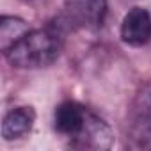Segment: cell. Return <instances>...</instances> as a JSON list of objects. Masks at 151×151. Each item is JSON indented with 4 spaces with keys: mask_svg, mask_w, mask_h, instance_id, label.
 I'll return each mask as SVG.
<instances>
[{
    "mask_svg": "<svg viewBox=\"0 0 151 151\" xmlns=\"http://www.w3.org/2000/svg\"><path fill=\"white\" fill-rule=\"evenodd\" d=\"M62 43V36L55 27L30 29L4 52V57L16 69H41L59 59Z\"/></svg>",
    "mask_w": 151,
    "mask_h": 151,
    "instance_id": "cell-1",
    "label": "cell"
},
{
    "mask_svg": "<svg viewBox=\"0 0 151 151\" xmlns=\"http://www.w3.org/2000/svg\"><path fill=\"white\" fill-rule=\"evenodd\" d=\"M93 114L87 112V109L77 101H62L60 105L55 107V114H53V126L60 135L66 137H73L84 140L87 135V130L93 123Z\"/></svg>",
    "mask_w": 151,
    "mask_h": 151,
    "instance_id": "cell-2",
    "label": "cell"
},
{
    "mask_svg": "<svg viewBox=\"0 0 151 151\" xmlns=\"http://www.w3.org/2000/svg\"><path fill=\"white\" fill-rule=\"evenodd\" d=\"M119 37L124 45L140 48L151 41V13L146 7H132L121 20Z\"/></svg>",
    "mask_w": 151,
    "mask_h": 151,
    "instance_id": "cell-3",
    "label": "cell"
},
{
    "mask_svg": "<svg viewBox=\"0 0 151 151\" xmlns=\"http://www.w3.org/2000/svg\"><path fill=\"white\" fill-rule=\"evenodd\" d=\"M36 124V110L30 105L11 109L2 121V137L6 142L25 139Z\"/></svg>",
    "mask_w": 151,
    "mask_h": 151,
    "instance_id": "cell-4",
    "label": "cell"
},
{
    "mask_svg": "<svg viewBox=\"0 0 151 151\" xmlns=\"http://www.w3.org/2000/svg\"><path fill=\"white\" fill-rule=\"evenodd\" d=\"M29 30H30V27L25 20H22L18 16L4 14L2 20H0V46H2V52L11 48Z\"/></svg>",
    "mask_w": 151,
    "mask_h": 151,
    "instance_id": "cell-5",
    "label": "cell"
},
{
    "mask_svg": "<svg viewBox=\"0 0 151 151\" xmlns=\"http://www.w3.org/2000/svg\"><path fill=\"white\" fill-rule=\"evenodd\" d=\"M77 13L94 23H101L105 14V0H71Z\"/></svg>",
    "mask_w": 151,
    "mask_h": 151,
    "instance_id": "cell-6",
    "label": "cell"
}]
</instances>
